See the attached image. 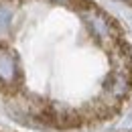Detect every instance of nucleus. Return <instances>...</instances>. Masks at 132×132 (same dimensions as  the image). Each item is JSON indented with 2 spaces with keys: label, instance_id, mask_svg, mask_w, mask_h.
<instances>
[{
  "label": "nucleus",
  "instance_id": "1",
  "mask_svg": "<svg viewBox=\"0 0 132 132\" xmlns=\"http://www.w3.org/2000/svg\"><path fill=\"white\" fill-rule=\"evenodd\" d=\"M132 98V49L92 0H0V102L53 132L102 126Z\"/></svg>",
  "mask_w": 132,
  "mask_h": 132
},
{
  "label": "nucleus",
  "instance_id": "2",
  "mask_svg": "<svg viewBox=\"0 0 132 132\" xmlns=\"http://www.w3.org/2000/svg\"><path fill=\"white\" fill-rule=\"evenodd\" d=\"M0 132H6V130H0Z\"/></svg>",
  "mask_w": 132,
  "mask_h": 132
}]
</instances>
